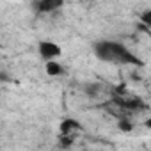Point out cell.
Listing matches in <instances>:
<instances>
[{"label": "cell", "instance_id": "cell-1", "mask_svg": "<svg viewBox=\"0 0 151 151\" xmlns=\"http://www.w3.org/2000/svg\"><path fill=\"white\" fill-rule=\"evenodd\" d=\"M93 53L101 62L123 64V66H142V60L123 43L112 39H100L93 45Z\"/></svg>", "mask_w": 151, "mask_h": 151}, {"label": "cell", "instance_id": "cell-9", "mask_svg": "<svg viewBox=\"0 0 151 151\" xmlns=\"http://www.w3.org/2000/svg\"><path fill=\"white\" fill-rule=\"evenodd\" d=\"M11 77H9V73H4V71H0V82H9Z\"/></svg>", "mask_w": 151, "mask_h": 151}, {"label": "cell", "instance_id": "cell-3", "mask_svg": "<svg viewBox=\"0 0 151 151\" xmlns=\"http://www.w3.org/2000/svg\"><path fill=\"white\" fill-rule=\"evenodd\" d=\"M64 6V0H34V11L39 13V14H48V13H53L57 9H60Z\"/></svg>", "mask_w": 151, "mask_h": 151}, {"label": "cell", "instance_id": "cell-4", "mask_svg": "<svg viewBox=\"0 0 151 151\" xmlns=\"http://www.w3.org/2000/svg\"><path fill=\"white\" fill-rule=\"evenodd\" d=\"M78 130H80V124L75 119H64L60 123V133H62V137H71L75 132H78Z\"/></svg>", "mask_w": 151, "mask_h": 151}, {"label": "cell", "instance_id": "cell-5", "mask_svg": "<svg viewBox=\"0 0 151 151\" xmlns=\"http://www.w3.org/2000/svg\"><path fill=\"white\" fill-rule=\"evenodd\" d=\"M45 71H46V75H50V77H60V75H64V66L60 62H57V59L46 60Z\"/></svg>", "mask_w": 151, "mask_h": 151}, {"label": "cell", "instance_id": "cell-6", "mask_svg": "<svg viewBox=\"0 0 151 151\" xmlns=\"http://www.w3.org/2000/svg\"><path fill=\"white\" fill-rule=\"evenodd\" d=\"M82 91H84V94H86L87 98H96V96H100V93H101V84H98V82L82 84Z\"/></svg>", "mask_w": 151, "mask_h": 151}, {"label": "cell", "instance_id": "cell-7", "mask_svg": "<svg viewBox=\"0 0 151 151\" xmlns=\"http://www.w3.org/2000/svg\"><path fill=\"white\" fill-rule=\"evenodd\" d=\"M140 22H142L146 27H149V25H151V9H146V11L140 14Z\"/></svg>", "mask_w": 151, "mask_h": 151}, {"label": "cell", "instance_id": "cell-2", "mask_svg": "<svg viewBox=\"0 0 151 151\" xmlns=\"http://www.w3.org/2000/svg\"><path fill=\"white\" fill-rule=\"evenodd\" d=\"M37 52H39V57L46 62V60H53V59H59L62 55V48L60 45H57L55 41H50V39H43L37 43Z\"/></svg>", "mask_w": 151, "mask_h": 151}, {"label": "cell", "instance_id": "cell-8", "mask_svg": "<svg viewBox=\"0 0 151 151\" xmlns=\"http://www.w3.org/2000/svg\"><path fill=\"white\" fill-rule=\"evenodd\" d=\"M117 126H119V130H123V132H132V130H133V124H132L128 119H121Z\"/></svg>", "mask_w": 151, "mask_h": 151}]
</instances>
